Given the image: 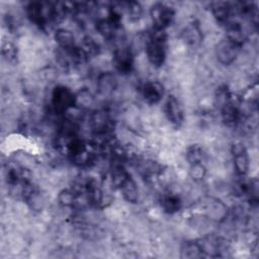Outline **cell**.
Returning a JSON list of instances; mask_svg holds the SVG:
<instances>
[{
	"label": "cell",
	"instance_id": "cell-1",
	"mask_svg": "<svg viewBox=\"0 0 259 259\" xmlns=\"http://www.w3.org/2000/svg\"><path fill=\"white\" fill-rule=\"evenodd\" d=\"M145 52L149 63L153 67H162L167 58L166 30L153 28L151 31H149L145 41Z\"/></svg>",
	"mask_w": 259,
	"mask_h": 259
},
{
	"label": "cell",
	"instance_id": "cell-2",
	"mask_svg": "<svg viewBox=\"0 0 259 259\" xmlns=\"http://www.w3.org/2000/svg\"><path fill=\"white\" fill-rule=\"evenodd\" d=\"M50 105L55 114L66 115L76 107V94L68 86L57 85L52 90Z\"/></svg>",
	"mask_w": 259,
	"mask_h": 259
},
{
	"label": "cell",
	"instance_id": "cell-3",
	"mask_svg": "<svg viewBox=\"0 0 259 259\" xmlns=\"http://www.w3.org/2000/svg\"><path fill=\"white\" fill-rule=\"evenodd\" d=\"M27 18L31 23L41 29L54 23L53 20V2H29L25 8Z\"/></svg>",
	"mask_w": 259,
	"mask_h": 259
},
{
	"label": "cell",
	"instance_id": "cell-4",
	"mask_svg": "<svg viewBox=\"0 0 259 259\" xmlns=\"http://www.w3.org/2000/svg\"><path fill=\"white\" fill-rule=\"evenodd\" d=\"M134 62L132 48L122 40L118 41L112 54V65L115 71L121 75H128L134 70Z\"/></svg>",
	"mask_w": 259,
	"mask_h": 259
},
{
	"label": "cell",
	"instance_id": "cell-5",
	"mask_svg": "<svg viewBox=\"0 0 259 259\" xmlns=\"http://www.w3.org/2000/svg\"><path fill=\"white\" fill-rule=\"evenodd\" d=\"M150 17L153 23V28L166 30L175 18V10L163 2H156L150 8Z\"/></svg>",
	"mask_w": 259,
	"mask_h": 259
},
{
	"label": "cell",
	"instance_id": "cell-6",
	"mask_svg": "<svg viewBox=\"0 0 259 259\" xmlns=\"http://www.w3.org/2000/svg\"><path fill=\"white\" fill-rule=\"evenodd\" d=\"M241 49V46L235 44L225 36L215 45L214 55L220 64L223 66H230L237 60Z\"/></svg>",
	"mask_w": 259,
	"mask_h": 259
},
{
	"label": "cell",
	"instance_id": "cell-7",
	"mask_svg": "<svg viewBox=\"0 0 259 259\" xmlns=\"http://www.w3.org/2000/svg\"><path fill=\"white\" fill-rule=\"evenodd\" d=\"M234 169L238 177H246L250 169V158L246 146L242 142H235L231 146Z\"/></svg>",
	"mask_w": 259,
	"mask_h": 259
},
{
	"label": "cell",
	"instance_id": "cell-8",
	"mask_svg": "<svg viewBox=\"0 0 259 259\" xmlns=\"http://www.w3.org/2000/svg\"><path fill=\"white\" fill-rule=\"evenodd\" d=\"M5 178L11 188L19 187V189L23 184L31 181L29 171L17 163H8L6 165Z\"/></svg>",
	"mask_w": 259,
	"mask_h": 259
},
{
	"label": "cell",
	"instance_id": "cell-9",
	"mask_svg": "<svg viewBox=\"0 0 259 259\" xmlns=\"http://www.w3.org/2000/svg\"><path fill=\"white\" fill-rule=\"evenodd\" d=\"M164 112L168 121L175 128H179L184 121V111L180 101L174 95H169L165 101Z\"/></svg>",
	"mask_w": 259,
	"mask_h": 259
},
{
	"label": "cell",
	"instance_id": "cell-10",
	"mask_svg": "<svg viewBox=\"0 0 259 259\" xmlns=\"http://www.w3.org/2000/svg\"><path fill=\"white\" fill-rule=\"evenodd\" d=\"M180 37L190 48H197L203 40L202 29L197 20L188 21L180 32Z\"/></svg>",
	"mask_w": 259,
	"mask_h": 259
},
{
	"label": "cell",
	"instance_id": "cell-11",
	"mask_svg": "<svg viewBox=\"0 0 259 259\" xmlns=\"http://www.w3.org/2000/svg\"><path fill=\"white\" fill-rule=\"evenodd\" d=\"M141 94L146 103L157 104L164 96V86L159 81H147L141 87Z\"/></svg>",
	"mask_w": 259,
	"mask_h": 259
},
{
	"label": "cell",
	"instance_id": "cell-12",
	"mask_svg": "<svg viewBox=\"0 0 259 259\" xmlns=\"http://www.w3.org/2000/svg\"><path fill=\"white\" fill-rule=\"evenodd\" d=\"M116 76L109 71L102 72L98 75L96 80V89L100 96L107 97L113 94L117 88Z\"/></svg>",
	"mask_w": 259,
	"mask_h": 259
},
{
	"label": "cell",
	"instance_id": "cell-13",
	"mask_svg": "<svg viewBox=\"0 0 259 259\" xmlns=\"http://www.w3.org/2000/svg\"><path fill=\"white\" fill-rule=\"evenodd\" d=\"M210 11L213 15L217 22L223 27L233 19L234 16V7L232 3L229 2H212L210 4Z\"/></svg>",
	"mask_w": 259,
	"mask_h": 259
},
{
	"label": "cell",
	"instance_id": "cell-14",
	"mask_svg": "<svg viewBox=\"0 0 259 259\" xmlns=\"http://www.w3.org/2000/svg\"><path fill=\"white\" fill-rule=\"evenodd\" d=\"M220 112L222 120L226 125L235 126L241 118V105L233 97L220 109Z\"/></svg>",
	"mask_w": 259,
	"mask_h": 259
},
{
	"label": "cell",
	"instance_id": "cell-15",
	"mask_svg": "<svg viewBox=\"0 0 259 259\" xmlns=\"http://www.w3.org/2000/svg\"><path fill=\"white\" fill-rule=\"evenodd\" d=\"M160 205L164 212L174 214L182 208V199L177 193L168 191L161 195Z\"/></svg>",
	"mask_w": 259,
	"mask_h": 259
},
{
	"label": "cell",
	"instance_id": "cell-16",
	"mask_svg": "<svg viewBox=\"0 0 259 259\" xmlns=\"http://www.w3.org/2000/svg\"><path fill=\"white\" fill-rule=\"evenodd\" d=\"M117 190L121 193L123 199L130 203H137L139 200V189L136 181L131 176V174L123 180V182L118 186Z\"/></svg>",
	"mask_w": 259,
	"mask_h": 259
},
{
	"label": "cell",
	"instance_id": "cell-17",
	"mask_svg": "<svg viewBox=\"0 0 259 259\" xmlns=\"http://www.w3.org/2000/svg\"><path fill=\"white\" fill-rule=\"evenodd\" d=\"M54 38L56 44L58 45V49L71 51L77 47L75 41V35L70 29L58 28L54 33Z\"/></svg>",
	"mask_w": 259,
	"mask_h": 259
},
{
	"label": "cell",
	"instance_id": "cell-18",
	"mask_svg": "<svg viewBox=\"0 0 259 259\" xmlns=\"http://www.w3.org/2000/svg\"><path fill=\"white\" fill-rule=\"evenodd\" d=\"M82 196L75 191L73 187L62 189L58 194L59 204L63 207H76L79 203V198Z\"/></svg>",
	"mask_w": 259,
	"mask_h": 259
},
{
	"label": "cell",
	"instance_id": "cell-19",
	"mask_svg": "<svg viewBox=\"0 0 259 259\" xmlns=\"http://www.w3.org/2000/svg\"><path fill=\"white\" fill-rule=\"evenodd\" d=\"M180 257L181 258L194 259V258L205 257V255L203 253L202 247H201L199 242H197V241H187L181 247Z\"/></svg>",
	"mask_w": 259,
	"mask_h": 259
},
{
	"label": "cell",
	"instance_id": "cell-20",
	"mask_svg": "<svg viewBox=\"0 0 259 259\" xmlns=\"http://www.w3.org/2000/svg\"><path fill=\"white\" fill-rule=\"evenodd\" d=\"M185 159L188 165L194 164H204L206 159V154L203 148L199 145H191L187 147L185 151Z\"/></svg>",
	"mask_w": 259,
	"mask_h": 259
},
{
	"label": "cell",
	"instance_id": "cell-21",
	"mask_svg": "<svg viewBox=\"0 0 259 259\" xmlns=\"http://www.w3.org/2000/svg\"><path fill=\"white\" fill-rule=\"evenodd\" d=\"M82 53L85 55L87 60L89 61L90 59L96 57L100 53V47L99 44L91 36L86 35L82 38L80 45H78Z\"/></svg>",
	"mask_w": 259,
	"mask_h": 259
},
{
	"label": "cell",
	"instance_id": "cell-22",
	"mask_svg": "<svg viewBox=\"0 0 259 259\" xmlns=\"http://www.w3.org/2000/svg\"><path fill=\"white\" fill-rule=\"evenodd\" d=\"M140 172L141 174L147 178V179H152L154 177H158L162 173V166L152 160H146L143 161L140 165Z\"/></svg>",
	"mask_w": 259,
	"mask_h": 259
},
{
	"label": "cell",
	"instance_id": "cell-23",
	"mask_svg": "<svg viewBox=\"0 0 259 259\" xmlns=\"http://www.w3.org/2000/svg\"><path fill=\"white\" fill-rule=\"evenodd\" d=\"M122 12L126 13L127 17L132 21L139 20L143 15V7L137 1H125L120 2Z\"/></svg>",
	"mask_w": 259,
	"mask_h": 259
},
{
	"label": "cell",
	"instance_id": "cell-24",
	"mask_svg": "<svg viewBox=\"0 0 259 259\" xmlns=\"http://www.w3.org/2000/svg\"><path fill=\"white\" fill-rule=\"evenodd\" d=\"M233 98V95L227 85H221L215 90L214 94V104L220 110L226 103H228Z\"/></svg>",
	"mask_w": 259,
	"mask_h": 259
},
{
	"label": "cell",
	"instance_id": "cell-25",
	"mask_svg": "<svg viewBox=\"0 0 259 259\" xmlns=\"http://www.w3.org/2000/svg\"><path fill=\"white\" fill-rule=\"evenodd\" d=\"M1 54L3 56V58L11 64H14L17 62V58H18V51L17 48L14 44L10 42V41H6L2 45V49H1Z\"/></svg>",
	"mask_w": 259,
	"mask_h": 259
},
{
	"label": "cell",
	"instance_id": "cell-26",
	"mask_svg": "<svg viewBox=\"0 0 259 259\" xmlns=\"http://www.w3.org/2000/svg\"><path fill=\"white\" fill-rule=\"evenodd\" d=\"M93 104V96L91 93L84 89L76 94V107L79 109H85Z\"/></svg>",
	"mask_w": 259,
	"mask_h": 259
},
{
	"label": "cell",
	"instance_id": "cell-27",
	"mask_svg": "<svg viewBox=\"0 0 259 259\" xmlns=\"http://www.w3.org/2000/svg\"><path fill=\"white\" fill-rule=\"evenodd\" d=\"M188 173L194 181H201L206 175V167L204 164L189 165Z\"/></svg>",
	"mask_w": 259,
	"mask_h": 259
}]
</instances>
